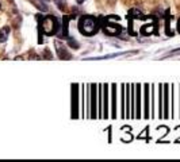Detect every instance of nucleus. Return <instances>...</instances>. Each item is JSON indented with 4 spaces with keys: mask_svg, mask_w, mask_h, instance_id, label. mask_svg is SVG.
<instances>
[{
    "mask_svg": "<svg viewBox=\"0 0 180 162\" xmlns=\"http://www.w3.org/2000/svg\"><path fill=\"white\" fill-rule=\"evenodd\" d=\"M79 30L83 35H95L99 30V26H98V20L92 16H83L79 22Z\"/></svg>",
    "mask_w": 180,
    "mask_h": 162,
    "instance_id": "nucleus-1",
    "label": "nucleus"
},
{
    "mask_svg": "<svg viewBox=\"0 0 180 162\" xmlns=\"http://www.w3.org/2000/svg\"><path fill=\"white\" fill-rule=\"evenodd\" d=\"M42 30L45 31L46 35H53L58 30V22L54 16H46L42 22Z\"/></svg>",
    "mask_w": 180,
    "mask_h": 162,
    "instance_id": "nucleus-2",
    "label": "nucleus"
},
{
    "mask_svg": "<svg viewBox=\"0 0 180 162\" xmlns=\"http://www.w3.org/2000/svg\"><path fill=\"white\" fill-rule=\"evenodd\" d=\"M8 35H10V27L4 26L3 29H1V31H0V43L6 42L7 38H8Z\"/></svg>",
    "mask_w": 180,
    "mask_h": 162,
    "instance_id": "nucleus-3",
    "label": "nucleus"
},
{
    "mask_svg": "<svg viewBox=\"0 0 180 162\" xmlns=\"http://www.w3.org/2000/svg\"><path fill=\"white\" fill-rule=\"evenodd\" d=\"M140 91H141V86H138V93H137V95H138V103H137V105H138V114H137V118H140V116H141V92H140Z\"/></svg>",
    "mask_w": 180,
    "mask_h": 162,
    "instance_id": "nucleus-4",
    "label": "nucleus"
},
{
    "mask_svg": "<svg viewBox=\"0 0 180 162\" xmlns=\"http://www.w3.org/2000/svg\"><path fill=\"white\" fill-rule=\"evenodd\" d=\"M168 114V92H167V85H165V116Z\"/></svg>",
    "mask_w": 180,
    "mask_h": 162,
    "instance_id": "nucleus-5",
    "label": "nucleus"
},
{
    "mask_svg": "<svg viewBox=\"0 0 180 162\" xmlns=\"http://www.w3.org/2000/svg\"><path fill=\"white\" fill-rule=\"evenodd\" d=\"M77 1H79V3H83V1H84V0H77Z\"/></svg>",
    "mask_w": 180,
    "mask_h": 162,
    "instance_id": "nucleus-6",
    "label": "nucleus"
},
{
    "mask_svg": "<svg viewBox=\"0 0 180 162\" xmlns=\"http://www.w3.org/2000/svg\"><path fill=\"white\" fill-rule=\"evenodd\" d=\"M0 8H1V4H0Z\"/></svg>",
    "mask_w": 180,
    "mask_h": 162,
    "instance_id": "nucleus-7",
    "label": "nucleus"
}]
</instances>
